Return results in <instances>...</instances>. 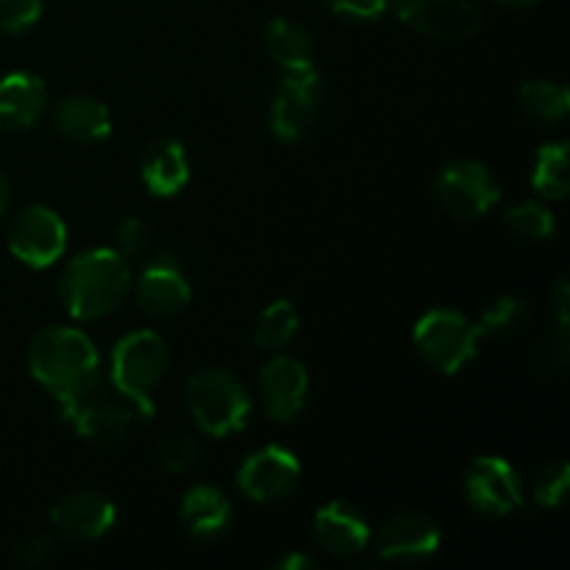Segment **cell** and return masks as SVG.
<instances>
[{
    "mask_svg": "<svg viewBox=\"0 0 570 570\" xmlns=\"http://www.w3.org/2000/svg\"><path fill=\"white\" fill-rule=\"evenodd\" d=\"M131 289V267L115 248H89L72 256L59 278L67 315L76 321H100L120 309Z\"/></svg>",
    "mask_w": 570,
    "mask_h": 570,
    "instance_id": "1",
    "label": "cell"
},
{
    "mask_svg": "<svg viewBox=\"0 0 570 570\" xmlns=\"http://www.w3.org/2000/svg\"><path fill=\"white\" fill-rule=\"evenodd\" d=\"M56 401L61 406V417L76 429L78 438L95 445L120 443L137 421V410L131 401L117 393L115 384L104 382L98 373L78 387L67 390Z\"/></svg>",
    "mask_w": 570,
    "mask_h": 570,
    "instance_id": "2",
    "label": "cell"
},
{
    "mask_svg": "<svg viewBox=\"0 0 570 570\" xmlns=\"http://www.w3.org/2000/svg\"><path fill=\"white\" fill-rule=\"evenodd\" d=\"M28 371L59 399L98 373V351L78 328L45 326L28 345Z\"/></svg>",
    "mask_w": 570,
    "mask_h": 570,
    "instance_id": "3",
    "label": "cell"
},
{
    "mask_svg": "<svg viewBox=\"0 0 570 570\" xmlns=\"http://www.w3.org/2000/svg\"><path fill=\"white\" fill-rule=\"evenodd\" d=\"M170 354H167L165 340L150 328L126 334L111 351V373L109 382L117 393L126 395L137 410V417L150 421L156 412L154 393L165 379Z\"/></svg>",
    "mask_w": 570,
    "mask_h": 570,
    "instance_id": "4",
    "label": "cell"
},
{
    "mask_svg": "<svg viewBox=\"0 0 570 570\" xmlns=\"http://www.w3.org/2000/svg\"><path fill=\"white\" fill-rule=\"evenodd\" d=\"M187 401L195 423L209 438L243 432L250 417V395L226 367H204L187 382Z\"/></svg>",
    "mask_w": 570,
    "mask_h": 570,
    "instance_id": "5",
    "label": "cell"
},
{
    "mask_svg": "<svg viewBox=\"0 0 570 570\" xmlns=\"http://www.w3.org/2000/svg\"><path fill=\"white\" fill-rule=\"evenodd\" d=\"M412 340L429 367L445 373V376H454L476 360L482 334H479L476 323H471L460 312L432 309L415 323Z\"/></svg>",
    "mask_w": 570,
    "mask_h": 570,
    "instance_id": "6",
    "label": "cell"
},
{
    "mask_svg": "<svg viewBox=\"0 0 570 570\" xmlns=\"http://www.w3.org/2000/svg\"><path fill=\"white\" fill-rule=\"evenodd\" d=\"M434 200L443 212L460 220L484 217L501 198V189L488 165L473 159L451 161L434 178Z\"/></svg>",
    "mask_w": 570,
    "mask_h": 570,
    "instance_id": "7",
    "label": "cell"
},
{
    "mask_svg": "<svg viewBox=\"0 0 570 570\" xmlns=\"http://www.w3.org/2000/svg\"><path fill=\"white\" fill-rule=\"evenodd\" d=\"M401 22L426 39L460 42L484 26V0H393Z\"/></svg>",
    "mask_w": 570,
    "mask_h": 570,
    "instance_id": "8",
    "label": "cell"
},
{
    "mask_svg": "<svg viewBox=\"0 0 570 570\" xmlns=\"http://www.w3.org/2000/svg\"><path fill=\"white\" fill-rule=\"evenodd\" d=\"M323 83L315 67L293 70L278 81L271 100V131L282 142H301L321 115Z\"/></svg>",
    "mask_w": 570,
    "mask_h": 570,
    "instance_id": "9",
    "label": "cell"
},
{
    "mask_svg": "<svg viewBox=\"0 0 570 570\" xmlns=\"http://www.w3.org/2000/svg\"><path fill=\"white\" fill-rule=\"evenodd\" d=\"M462 493L473 512L488 518L512 515L523 507V484L504 456H479L462 476Z\"/></svg>",
    "mask_w": 570,
    "mask_h": 570,
    "instance_id": "10",
    "label": "cell"
},
{
    "mask_svg": "<svg viewBox=\"0 0 570 570\" xmlns=\"http://www.w3.org/2000/svg\"><path fill=\"white\" fill-rule=\"evenodd\" d=\"M67 226L48 206H26L9 226V250L33 271L56 265L65 256Z\"/></svg>",
    "mask_w": 570,
    "mask_h": 570,
    "instance_id": "11",
    "label": "cell"
},
{
    "mask_svg": "<svg viewBox=\"0 0 570 570\" xmlns=\"http://www.w3.org/2000/svg\"><path fill=\"white\" fill-rule=\"evenodd\" d=\"M301 482L298 456L282 445H265L245 456L237 471V484L245 499L273 504L295 493Z\"/></svg>",
    "mask_w": 570,
    "mask_h": 570,
    "instance_id": "12",
    "label": "cell"
},
{
    "mask_svg": "<svg viewBox=\"0 0 570 570\" xmlns=\"http://www.w3.org/2000/svg\"><path fill=\"white\" fill-rule=\"evenodd\" d=\"M440 540V527L426 512H399L379 529L376 551L382 562L415 566L438 554Z\"/></svg>",
    "mask_w": 570,
    "mask_h": 570,
    "instance_id": "13",
    "label": "cell"
},
{
    "mask_svg": "<svg viewBox=\"0 0 570 570\" xmlns=\"http://www.w3.org/2000/svg\"><path fill=\"white\" fill-rule=\"evenodd\" d=\"M117 510L109 495L98 490H72L61 495L50 510V523L56 534L72 543H92L115 527Z\"/></svg>",
    "mask_w": 570,
    "mask_h": 570,
    "instance_id": "14",
    "label": "cell"
},
{
    "mask_svg": "<svg viewBox=\"0 0 570 570\" xmlns=\"http://www.w3.org/2000/svg\"><path fill=\"white\" fill-rule=\"evenodd\" d=\"M259 395L267 417L276 423H293L306 406L309 373L293 356H276L259 376Z\"/></svg>",
    "mask_w": 570,
    "mask_h": 570,
    "instance_id": "15",
    "label": "cell"
},
{
    "mask_svg": "<svg viewBox=\"0 0 570 570\" xmlns=\"http://www.w3.org/2000/svg\"><path fill=\"white\" fill-rule=\"evenodd\" d=\"M193 289L181 265L173 256L161 254L139 273L137 278V301L139 309L150 317H173L187 309Z\"/></svg>",
    "mask_w": 570,
    "mask_h": 570,
    "instance_id": "16",
    "label": "cell"
},
{
    "mask_svg": "<svg viewBox=\"0 0 570 570\" xmlns=\"http://www.w3.org/2000/svg\"><path fill=\"white\" fill-rule=\"evenodd\" d=\"M312 532H315L317 546L337 560L362 554L371 543V527H367L365 515L345 501H332V504L321 507L315 523H312Z\"/></svg>",
    "mask_w": 570,
    "mask_h": 570,
    "instance_id": "17",
    "label": "cell"
},
{
    "mask_svg": "<svg viewBox=\"0 0 570 570\" xmlns=\"http://www.w3.org/2000/svg\"><path fill=\"white\" fill-rule=\"evenodd\" d=\"M48 109V89L33 72H9L0 78V128L26 131Z\"/></svg>",
    "mask_w": 570,
    "mask_h": 570,
    "instance_id": "18",
    "label": "cell"
},
{
    "mask_svg": "<svg viewBox=\"0 0 570 570\" xmlns=\"http://www.w3.org/2000/svg\"><path fill=\"white\" fill-rule=\"evenodd\" d=\"M139 178L156 198H173L181 193L189 184V159L184 145L170 137L154 139L139 161Z\"/></svg>",
    "mask_w": 570,
    "mask_h": 570,
    "instance_id": "19",
    "label": "cell"
},
{
    "mask_svg": "<svg viewBox=\"0 0 570 570\" xmlns=\"http://www.w3.org/2000/svg\"><path fill=\"white\" fill-rule=\"evenodd\" d=\"M53 128L67 142L95 145L111 134V115L100 100L89 95H67L56 104Z\"/></svg>",
    "mask_w": 570,
    "mask_h": 570,
    "instance_id": "20",
    "label": "cell"
},
{
    "mask_svg": "<svg viewBox=\"0 0 570 570\" xmlns=\"http://www.w3.org/2000/svg\"><path fill=\"white\" fill-rule=\"evenodd\" d=\"M234 518V507L223 490L198 484L187 490L181 499V523L195 540H217L228 532Z\"/></svg>",
    "mask_w": 570,
    "mask_h": 570,
    "instance_id": "21",
    "label": "cell"
},
{
    "mask_svg": "<svg viewBox=\"0 0 570 570\" xmlns=\"http://www.w3.org/2000/svg\"><path fill=\"white\" fill-rule=\"evenodd\" d=\"M265 48L276 65L284 70H309L315 67V39L301 22L276 17L265 31Z\"/></svg>",
    "mask_w": 570,
    "mask_h": 570,
    "instance_id": "22",
    "label": "cell"
},
{
    "mask_svg": "<svg viewBox=\"0 0 570 570\" xmlns=\"http://www.w3.org/2000/svg\"><path fill=\"white\" fill-rule=\"evenodd\" d=\"M518 106H521V115L534 126H554L566 120L570 95L562 83L529 81L518 89Z\"/></svg>",
    "mask_w": 570,
    "mask_h": 570,
    "instance_id": "23",
    "label": "cell"
},
{
    "mask_svg": "<svg viewBox=\"0 0 570 570\" xmlns=\"http://www.w3.org/2000/svg\"><path fill=\"white\" fill-rule=\"evenodd\" d=\"M532 187L549 200H562L570 193L568 142H549L534 156Z\"/></svg>",
    "mask_w": 570,
    "mask_h": 570,
    "instance_id": "24",
    "label": "cell"
},
{
    "mask_svg": "<svg viewBox=\"0 0 570 570\" xmlns=\"http://www.w3.org/2000/svg\"><path fill=\"white\" fill-rule=\"evenodd\" d=\"M529 321V304L521 295H499V298L490 301L488 306L479 315L476 328L482 337L490 340H510L527 326Z\"/></svg>",
    "mask_w": 570,
    "mask_h": 570,
    "instance_id": "25",
    "label": "cell"
},
{
    "mask_svg": "<svg viewBox=\"0 0 570 570\" xmlns=\"http://www.w3.org/2000/svg\"><path fill=\"white\" fill-rule=\"evenodd\" d=\"M298 332V309L289 301H273L256 321L254 343L267 354L287 348Z\"/></svg>",
    "mask_w": 570,
    "mask_h": 570,
    "instance_id": "26",
    "label": "cell"
},
{
    "mask_svg": "<svg viewBox=\"0 0 570 570\" xmlns=\"http://www.w3.org/2000/svg\"><path fill=\"white\" fill-rule=\"evenodd\" d=\"M504 226L510 228L512 237L523 239V243H546L557 232V220L551 215V209L538 204V200L510 206L504 212Z\"/></svg>",
    "mask_w": 570,
    "mask_h": 570,
    "instance_id": "27",
    "label": "cell"
},
{
    "mask_svg": "<svg viewBox=\"0 0 570 570\" xmlns=\"http://www.w3.org/2000/svg\"><path fill=\"white\" fill-rule=\"evenodd\" d=\"M570 360V321H554V326L532 348V367L538 376H557Z\"/></svg>",
    "mask_w": 570,
    "mask_h": 570,
    "instance_id": "28",
    "label": "cell"
},
{
    "mask_svg": "<svg viewBox=\"0 0 570 570\" xmlns=\"http://www.w3.org/2000/svg\"><path fill=\"white\" fill-rule=\"evenodd\" d=\"M156 460H159V465L165 468L167 473L181 476V473L193 471V468L198 465L200 445L193 434H184V432L167 434V438L159 443V449H156Z\"/></svg>",
    "mask_w": 570,
    "mask_h": 570,
    "instance_id": "29",
    "label": "cell"
},
{
    "mask_svg": "<svg viewBox=\"0 0 570 570\" xmlns=\"http://www.w3.org/2000/svg\"><path fill=\"white\" fill-rule=\"evenodd\" d=\"M570 490V468L566 460H554L534 476L532 495L540 507H562Z\"/></svg>",
    "mask_w": 570,
    "mask_h": 570,
    "instance_id": "30",
    "label": "cell"
},
{
    "mask_svg": "<svg viewBox=\"0 0 570 570\" xmlns=\"http://www.w3.org/2000/svg\"><path fill=\"white\" fill-rule=\"evenodd\" d=\"M42 17V0H0V33H22Z\"/></svg>",
    "mask_w": 570,
    "mask_h": 570,
    "instance_id": "31",
    "label": "cell"
},
{
    "mask_svg": "<svg viewBox=\"0 0 570 570\" xmlns=\"http://www.w3.org/2000/svg\"><path fill=\"white\" fill-rule=\"evenodd\" d=\"M115 243H117L115 250L126 262L142 259V256L150 250V228L145 226L139 217H126V220H120V226H117Z\"/></svg>",
    "mask_w": 570,
    "mask_h": 570,
    "instance_id": "32",
    "label": "cell"
},
{
    "mask_svg": "<svg viewBox=\"0 0 570 570\" xmlns=\"http://www.w3.org/2000/svg\"><path fill=\"white\" fill-rule=\"evenodd\" d=\"M326 6L345 22H376L387 11V0H326Z\"/></svg>",
    "mask_w": 570,
    "mask_h": 570,
    "instance_id": "33",
    "label": "cell"
},
{
    "mask_svg": "<svg viewBox=\"0 0 570 570\" xmlns=\"http://www.w3.org/2000/svg\"><path fill=\"white\" fill-rule=\"evenodd\" d=\"M17 562L26 568H42L45 562L53 560L56 554V540L50 534L37 532V534H28L26 540H20L14 549Z\"/></svg>",
    "mask_w": 570,
    "mask_h": 570,
    "instance_id": "34",
    "label": "cell"
},
{
    "mask_svg": "<svg viewBox=\"0 0 570 570\" xmlns=\"http://www.w3.org/2000/svg\"><path fill=\"white\" fill-rule=\"evenodd\" d=\"M554 312L557 321H570V284L566 276H562L554 287Z\"/></svg>",
    "mask_w": 570,
    "mask_h": 570,
    "instance_id": "35",
    "label": "cell"
},
{
    "mask_svg": "<svg viewBox=\"0 0 570 570\" xmlns=\"http://www.w3.org/2000/svg\"><path fill=\"white\" fill-rule=\"evenodd\" d=\"M278 570H306V568H317V562L312 557L298 554V551H289V554L278 557L276 560Z\"/></svg>",
    "mask_w": 570,
    "mask_h": 570,
    "instance_id": "36",
    "label": "cell"
},
{
    "mask_svg": "<svg viewBox=\"0 0 570 570\" xmlns=\"http://www.w3.org/2000/svg\"><path fill=\"white\" fill-rule=\"evenodd\" d=\"M6 206H9V181H6L3 173H0V215L6 212Z\"/></svg>",
    "mask_w": 570,
    "mask_h": 570,
    "instance_id": "37",
    "label": "cell"
},
{
    "mask_svg": "<svg viewBox=\"0 0 570 570\" xmlns=\"http://www.w3.org/2000/svg\"><path fill=\"white\" fill-rule=\"evenodd\" d=\"M495 3L512 6V9H521V6H532V3H538V0H495Z\"/></svg>",
    "mask_w": 570,
    "mask_h": 570,
    "instance_id": "38",
    "label": "cell"
}]
</instances>
